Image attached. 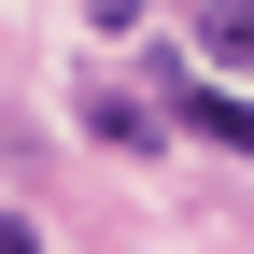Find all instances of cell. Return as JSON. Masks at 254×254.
<instances>
[{
	"label": "cell",
	"instance_id": "cell-4",
	"mask_svg": "<svg viewBox=\"0 0 254 254\" xmlns=\"http://www.w3.org/2000/svg\"><path fill=\"white\" fill-rule=\"evenodd\" d=\"M0 254H43V226H28V212H0Z\"/></svg>",
	"mask_w": 254,
	"mask_h": 254
},
{
	"label": "cell",
	"instance_id": "cell-2",
	"mask_svg": "<svg viewBox=\"0 0 254 254\" xmlns=\"http://www.w3.org/2000/svg\"><path fill=\"white\" fill-rule=\"evenodd\" d=\"M85 127H99L113 155H155V113H141V99H85Z\"/></svg>",
	"mask_w": 254,
	"mask_h": 254
},
{
	"label": "cell",
	"instance_id": "cell-1",
	"mask_svg": "<svg viewBox=\"0 0 254 254\" xmlns=\"http://www.w3.org/2000/svg\"><path fill=\"white\" fill-rule=\"evenodd\" d=\"M184 127H212L226 155H254V85H184Z\"/></svg>",
	"mask_w": 254,
	"mask_h": 254
},
{
	"label": "cell",
	"instance_id": "cell-3",
	"mask_svg": "<svg viewBox=\"0 0 254 254\" xmlns=\"http://www.w3.org/2000/svg\"><path fill=\"white\" fill-rule=\"evenodd\" d=\"M212 57H240V71H254V0H212Z\"/></svg>",
	"mask_w": 254,
	"mask_h": 254
}]
</instances>
